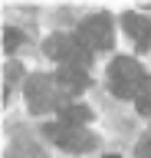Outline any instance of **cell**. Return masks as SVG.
I'll use <instances>...</instances> for the list:
<instances>
[{
    "instance_id": "11",
    "label": "cell",
    "mask_w": 151,
    "mask_h": 158,
    "mask_svg": "<svg viewBox=\"0 0 151 158\" xmlns=\"http://www.w3.org/2000/svg\"><path fill=\"white\" fill-rule=\"evenodd\" d=\"M138 155H141V158H151V132H148V138L138 145Z\"/></svg>"
},
{
    "instance_id": "12",
    "label": "cell",
    "mask_w": 151,
    "mask_h": 158,
    "mask_svg": "<svg viewBox=\"0 0 151 158\" xmlns=\"http://www.w3.org/2000/svg\"><path fill=\"white\" fill-rule=\"evenodd\" d=\"M105 158H118V155H105Z\"/></svg>"
},
{
    "instance_id": "1",
    "label": "cell",
    "mask_w": 151,
    "mask_h": 158,
    "mask_svg": "<svg viewBox=\"0 0 151 158\" xmlns=\"http://www.w3.org/2000/svg\"><path fill=\"white\" fill-rule=\"evenodd\" d=\"M109 89H112V96H118V99H135L138 102L141 96L151 92V79L138 66V59L118 56V59H112V66H109Z\"/></svg>"
},
{
    "instance_id": "7",
    "label": "cell",
    "mask_w": 151,
    "mask_h": 158,
    "mask_svg": "<svg viewBox=\"0 0 151 158\" xmlns=\"http://www.w3.org/2000/svg\"><path fill=\"white\" fill-rule=\"evenodd\" d=\"M121 23H125V33L135 36L138 49H148V46H151V20H145L141 13H125Z\"/></svg>"
},
{
    "instance_id": "4",
    "label": "cell",
    "mask_w": 151,
    "mask_h": 158,
    "mask_svg": "<svg viewBox=\"0 0 151 158\" xmlns=\"http://www.w3.org/2000/svg\"><path fill=\"white\" fill-rule=\"evenodd\" d=\"M46 53L53 59H59L62 66H82L92 59V49L85 43H79V36H50L46 40Z\"/></svg>"
},
{
    "instance_id": "10",
    "label": "cell",
    "mask_w": 151,
    "mask_h": 158,
    "mask_svg": "<svg viewBox=\"0 0 151 158\" xmlns=\"http://www.w3.org/2000/svg\"><path fill=\"white\" fill-rule=\"evenodd\" d=\"M135 106H138V112H141V115H151V92H148V96H141Z\"/></svg>"
},
{
    "instance_id": "3",
    "label": "cell",
    "mask_w": 151,
    "mask_h": 158,
    "mask_svg": "<svg viewBox=\"0 0 151 158\" xmlns=\"http://www.w3.org/2000/svg\"><path fill=\"white\" fill-rule=\"evenodd\" d=\"M79 43H85L89 49H109L112 40H115V30H112V17L109 13H92L79 23L76 30Z\"/></svg>"
},
{
    "instance_id": "9",
    "label": "cell",
    "mask_w": 151,
    "mask_h": 158,
    "mask_svg": "<svg viewBox=\"0 0 151 158\" xmlns=\"http://www.w3.org/2000/svg\"><path fill=\"white\" fill-rule=\"evenodd\" d=\"M20 43H23V33H20V30H13V27L3 30V53H17Z\"/></svg>"
},
{
    "instance_id": "5",
    "label": "cell",
    "mask_w": 151,
    "mask_h": 158,
    "mask_svg": "<svg viewBox=\"0 0 151 158\" xmlns=\"http://www.w3.org/2000/svg\"><path fill=\"white\" fill-rule=\"evenodd\" d=\"M43 132L59 148H66V152H92L95 148V135L85 132V128H72V125H62L59 122V125H46Z\"/></svg>"
},
{
    "instance_id": "2",
    "label": "cell",
    "mask_w": 151,
    "mask_h": 158,
    "mask_svg": "<svg viewBox=\"0 0 151 158\" xmlns=\"http://www.w3.org/2000/svg\"><path fill=\"white\" fill-rule=\"evenodd\" d=\"M56 76H30L26 79V102H30V112L43 115V112H50V109H62V96L56 92Z\"/></svg>"
},
{
    "instance_id": "6",
    "label": "cell",
    "mask_w": 151,
    "mask_h": 158,
    "mask_svg": "<svg viewBox=\"0 0 151 158\" xmlns=\"http://www.w3.org/2000/svg\"><path fill=\"white\" fill-rule=\"evenodd\" d=\"M56 82H59L62 92H85L89 89V73L82 66H59V73H56Z\"/></svg>"
},
{
    "instance_id": "8",
    "label": "cell",
    "mask_w": 151,
    "mask_h": 158,
    "mask_svg": "<svg viewBox=\"0 0 151 158\" xmlns=\"http://www.w3.org/2000/svg\"><path fill=\"white\" fill-rule=\"evenodd\" d=\"M59 118H62V125L82 128V125L92 118V112H89L85 106H72V102H69V106H62V109H59Z\"/></svg>"
}]
</instances>
